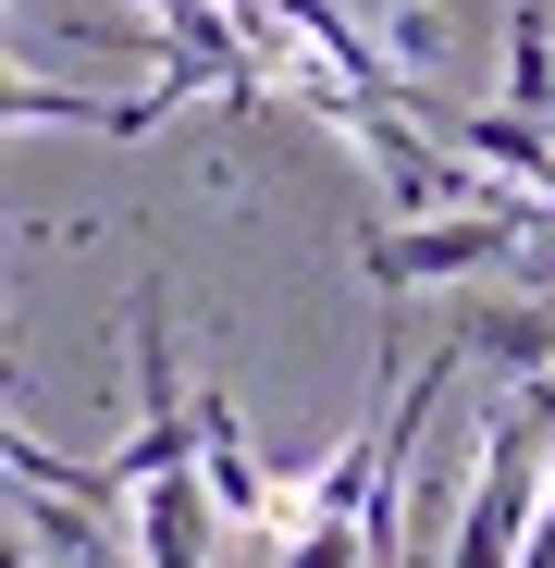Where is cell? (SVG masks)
Listing matches in <instances>:
<instances>
[{
	"instance_id": "obj_1",
	"label": "cell",
	"mask_w": 555,
	"mask_h": 568,
	"mask_svg": "<svg viewBox=\"0 0 555 568\" xmlns=\"http://www.w3.org/2000/svg\"><path fill=\"white\" fill-rule=\"evenodd\" d=\"M543 408L531 396H506L494 420H482V469H470V495H456V544H444V568H518L531 556V531H543V483H555V457H543Z\"/></svg>"
},
{
	"instance_id": "obj_2",
	"label": "cell",
	"mask_w": 555,
	"mask_h": 568,
	"mask_svg": "<svg viewBox=\"0 0 555 568\" xmlns=\"http://www.w3.org/2000/svg\"><path fill=\"white\" fill-rule=\"evenodd\" d=\"M543 223V199H494V211H444V223H370L358 235V272L370 297H420V284H470L494 260H518Z\"/></svg>"
},
{
	"instance_id": "obj_3",
	"label": "cell",
	"mask_w": 555,
	"mask_h": 568,
	"mask_svg": "<svg viewBox=\"0 0 555 568\" xmlns=\"http://www.w3.org/2000/svg\"><path fill=\"white\" fill-rule=\"evenodd\" d=\"M198 483H210L223 531H271V507H285V483H271L259 445L235 433V396H223V384H198Z\"/></svg>"
},
{
	"instance_id": "obj_4",
	"label": "cell",
	"mask_w": 555,
	"mask_h": 568,
	"mask_svg": "<svg viewBox=\"0 0 555 568\" xmlns=\"http://www.w3.org/2000/svg\"><path fill=\"white\" fill-rule=\"evenodd\" d=\"M470 371H506V384H543L555 371V297H456V334H444Z\"/></svg>"
},
{
	"instance_id": "obj_5",
	"label": "cell",
	"mask_w": 555,
	"mask_h": 568,
	"mask_svg": "<svg viewBox=\"0 0 555 568\" xmlns=\"http://www.w3.org/2000/svg\"><path fill=\"white\" fill-rule=\"evenodd\" d=\"M13 531H25L38 556H62V568H124V556H136V544H124L136 519H100V507H74V495H25V483H13Z\"/></svg>"
},
{
	"instance_id": "obj_6",
	"label": "cell",
	"mask_w": 555,
	"mask_h": 568,
	"mask_svg": "<svg viewBox=\"0 0 555 568\" xmlns=\"http://www.w3.org/2000/svg\"><path fill=\"white\" fill-rule=\"evenodd\" d=\"M456 149H470L482 173H506L518 185V199H555V124H531V112H470V124H456Z\"/></svg>"
},
{
	"instance_id": "obj_7",
	"label": "cell",
	"mask_w": 555,
	"mask_h": 568,
	"mask_svg": "<svg viewBox=\"0 0 555 568\" xmlns=\"http://www.w3.org/2000/svg\"><path fill=\"white\" fill-rule=\"evenodd\" d=\"M506 112L555 124V0H506Z\"/></svg>"
},
{
	"instance_id": "obj_8",
	"label": "cell",
	"mask_w": 555,
	"mask_h": 568,
	"mask_svg": "<svg viewBox=\"0 0 555 568\" xmlns=\"http://www.w3.org/2000/svg\"><path fill=\"white\" fill-rule=\"evenodd\" d=\"M370 38H383V62H395L408 87H420V74L444 62V13H432V0H395V13H383V26H370Z\"/></svg>"
},
{
	"instance_id": "obj_9",
	"label": "cell",
	"mask_w": 555,
	"mask_h": 568,
	"mask_svg": "<svg viewBox=\"0 0 555 568\" xmlns=\"http://www.w3.org/2000/svg\"><path fill=\"white\" fill-rule=\"evenodd\" d=\"M518 396H531V408H543V420H555V371H543V384H518Z\"/></svg>"
}]
</instances>
